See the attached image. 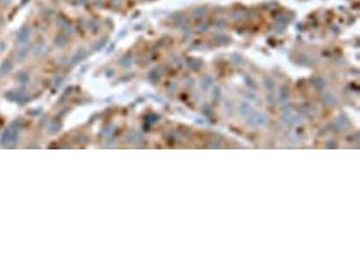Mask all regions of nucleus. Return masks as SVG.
Returning <instances> with one entry per match:
<instances>
[{
    "mask_svg": "<svg viewBox=\"0 0 360 270\" xmlns=\"http://www.w3.org/2000/svg\"><path fill=\"white\" fill-rule=\"evenodd\" d=\"M11 2H12V0H2V4H3L4 6H7V5H9Z\"/></svg>",
    "mask_w": 360,
    "mask_h": 270,
    "instance_id": "obj_3",
    "label": "nucleus"
},
{
    "mask_svg": "<svg viewBox=\"0 0 360 270\" xmlns=\"http://www.w3.org/2000/svg\"><path fill=\"white\" fill-rule=\"evenodd\" d=\"M29 35H30V31L28 28H23L20 30L19 34H18V42L21 44H25V43H27V41L29 40Z\"/></svg>",
    "mask_w": 360,
    "mask_h": 270,
    "instance_id": "obj_1",
    "label": "nucleus"
},
{
    "mask_svg": "<svg viewBox=\"0 0 360 270\" xmlns=\"http://www.w3.org/2000/svg\"><path fill=\"white\" fill-rule=\"evenodd\" d=\"M67 38L65 37V36H59V37H57V39H56V43L59 45V46H64V45H66V43H67Z\"/></svg>",
    "mask_w": 360,
    "mask_h": 270,
    "instance_id": "obj_2",
    "label": "nucleus"
}]
</instances>
